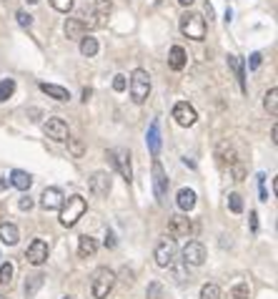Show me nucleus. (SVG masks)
Segmentation results:
<instances>
[{"label":"nucleus","mask_w":278,"mask_h":299,"mask_svg":"<svg viewBox=\"0 0 278 299\" xmlns=\"http://www.w3.org/2000/svg\"><path fill=\"white\" fill-rule=\"evenodd\" d=\"M88 211V201L83 196H70V199H63V206H60V224L63 226H76L78 219H83V214Z\"/></svg>","instance_id":"f257e3e1"},{"label":"nucleus","mask_w":278,"mask_h":299,"mask_svg":"<svg viewBox=\"0 0 278 299\" xmlns=\"http://www.w3.org/2000/svg\"><path fill=\"white\" fill-rule=\"evenodd\" d=\"M116 286V271L108 269V266H100L93 271V279H90V291L96 299H103L110 294V289Z\"/></svg>","instance_id":"f03ea898"},{"label":"nucleus","mask_w":278,"mask_h":299,"mask_svg":"<svg viewBox=\"0 0 278 299\" xmlns=\"http://www.w3.org/2000/svg\"><path fill=\"white\" fill-rule=\"evenodd\" d=\"M150 96V76L143 68H136L130 73V98L133 103H146V98Z\"/></svg>","instance_id":"7ed1b4c3"},{"label":"nucleus","mask_w":278,"mask_h":299,"mask_svg":"<svg viewBox=\"0 0 278 299\" xmlns=\"http://www.w3.org/2000/svg\"><path fill=\"white\" fill-rule=\"evenodd\" d=\"M180 33H183L186 38L203 41V38H206V21H203L198 13H183V16H180Z\"/></svg>","instance_id":"20e7f679"},{"label":"nucleus","mask_w":278,"mask_h":299,"mask_svg":"<svg viewBox=\"0 0 278 299\" xmlns=\"http://www.w3.org/2000/svg\"><path fill=\"white\" fill-rule=\"evenodd\" d=\"M176 251H178L176 239H163V241H158V246H156V251H153L156 264L163 266V269L173 266V261H176Z\"/></svg>","instance_id":"39448f33"},{"label":"nucleus","mask_w":278,"mask_h":299,"mask_svg":"<svg viewBox=\"0 0 278 299\" xmlns=\"http://www.w3.org/2000/svg\"><path fill=\"white\" fill-rule=\"evenodd\" d=\"M108 159H110V161H113V166L120 171V176L126 179V184H130V181H133L130 154H128V151H123V148H116V151H110V154H108Z\"/></svg>","instance_id":"423d86ee"},{"label":"nucleus","mask_w":278,"mask_h":299,"mask_svg":"<svg viewBox=\"0 0 278 299\" xmlns=\"http://www.w3.org/2000/svg\"><path fill=\"white\" fill-rule=\"evenodd\" d=\"M48 254H50L48 244H46L43 239H33L30 246H28V251H26V259H28L33 266H43V264L48 261Z\"/></svg>","instance_id":"0eeeda50"},{"label":"nucleus","mask_w":278,"mask_h":299,"mask_svg":"<svg viewBox=\"0 0 278 299\" xmlns=\"http://www.w3.org/2000/svg\"><path fill=\"white\" fill-rule=\"evenodd\" d=\"M153 191H156L158 204H163L166 196H168V176H166L160 161H153Z\"/></svg>","instance_id":"6e6552de"},{"label":"nucleus","mask_w":278,"mask_h":299,"mask_svg":"<svg viewBox=\"0 0 278 299\" xmlns=\"http://www.w3.org/2000/svg\"><path fill=\"white\" fill-rule=\"evenodd\" d=\"M183 261L190 266H200L206 261V246L200 241H188L183 246Z\"/></svg>","instance_id":"1a4fd4ad"},{"label":"nucleus","mask_w":278,"mask_h":299,"mask_svg":"<svg viewBox=\"0 0 278 299\" xmlns=\"http://www.w3.org/2000/svg\"><path fill=\"white\" fill-rule=\"evenodd\" d=\"M173 118L178 121V126H193L196 121H198V116H196V108L190 106V103H186V101H180V103H176L173 106Z\"/></svg>","instance_id":"9d476101"},{"label":"nucleus","mask_w":278,"mask_h":299,"mask_svg":"<svg viewBox=\"0 0 278 299\" xmlns=\"http://www.w3.org/2000/svg\"><path fill=\"white\" fill-rule=\"evenodd\" d=\"M43 131H46V136L53 138V141H68V123H66L63 118H48V121L43 123Z\"/></svg>","instance_id":"9b49d317"},{"label":"nucleus","mask_w":278,"mask_h":299,"mask_svg":"<svg viewBox=\"0 0 278 299\" xmlns=\"http://www.w3.org/2000/svg\"><path fill=\"white\" fill-rule=\"evenodd\" d=\"M190 231H193V224H190L188 216H170V221H168V234H170V239L190 236Z\"/></svg>","instance_id":"f8f14e48"},{"label":"nucleus","mask_w":278,"mask_h":299,"mask_svg":"<svg viewBox=\"0 0 278 299\" xmlns=\"http://www.w3.org/2000/svg\"><path fill=\"white\" fill-rule=\"evenodd\" d=\"M40 206H43L46 211H58V209L63 206V191H60L58 186H48V189L43 191V196H40Z\"/></svg>","instance_id":"ddd939ff"},{"label":"nucleus","mask_w":278,"mask_h":299,"mask_svg":"<svg viewBox=\"0 0 278 299\" xmlns=\"http://www.w3.org/2000/svg\"><path fill=\"white\" fill-rule=\"evenodd\" d=\"M90 191L96 196H108V191H110V176L106 171H96L90 176Z\"/></svg>","instance_id":"4468645a"},{"label":"nucleus","mask_w":278,"mask_h":299,"mask_svg":"<svg viewBox=\"0 0 278 299\" xmlns=\"http://www.w3.org/2000/svg\"><path fill=\"white\" fill-rule=\"evenodd\" d=\"M146 141H148V151H150V156H158V154H160V123H158V121L150 123Z\"/></svg>","instance_id":"2eb2a0df"},{"label":"nucleus","mask_w":278,"mask_h":299,"mask_svg":"<svg viewBox=\"0 0 278 299\" xmlns=\"http://www.w3.org/2000/svg\"><path fill=\"white\" fill-rule=\"evenodd\" d=\"M216 159H218L220 164H228V166L238 161V156H236V148H233L228 141H220V143H218V148H216Z\"/></svg>","instance_id":"dca6fc26"},{"label":"nucleus","mask_w":278,"mask_h":299,"mask_svg":"<svg viewBox=\"0 0 278 299\" xmlns=\"http://www.w3.org/2000/svg\"><path fill=\"white\" fill-rule=\"evenodd\" d=\"M110 11H113V0H96L93 3V13H96L93 26H103L106 18L110 16Z\"/></svg>","instance_id":"f3484780"},{"label":"nucleus","mask_w":278,"mask_h":299,"mask_svg":"<svg viewBox=\"0 0 278 299\" xmlns=\"http://www.w3.org/2000/svg\"><path fill=\"white\" fill-rule=\"evenodd\" d=\"M186 63H188L186 51H183L180 46H173V48H170V53H168V66H170L173 71H183V68H186Z\"/></svg>","instance_id":"a211bd4d"},{"label":"nucleus","mask_w":278,"mask_h":299,"mask_svg":"<svg viewBox=\"0 0 278 299\" xmlns=\"http://www.w3.org/2000/svg\"><path fill=\"white\" fill-rule=\"evenodd\" d=\"M10 184L16 189H20V191H28L33 186V176L28 171H23V169H16V171H10Z\"/></svg>","instance_id":"6ab92c4d"},{"label":"nucleus","mask_w":278,"mask_h":299,"mask_svg":"<svg viewBox=\"0 0 278 299\" xmlns=\"http://www.w3.org/2000/svg\"><path fill=\"white\" fill-rule=\"evenodd\" d=\"M20 239V231L16 224H0V241L8 244V246H16Z\"/></svg>","instance_id":"aec40b11"},{"label":"nucleus","mask_w":278,"mask_h":299,"mask_svg":"<svg viewBox=\"0 0 278 299\" xmlns=\"http://www.w3.org/2000/svg\"><path fill=\"white\" fill-rule=\"evenodd\" d=\"M66 36H68L70 41H80V38L86 36V23L78 21V18H68V21H66Z\"/></svg>","instance_id":"412c9836"},{"label":"nucleus","mask_w":278,"mask_h":299,"mask_svg":"<svg viewBox=\"0 0 278 299\" xmlns=\"http://www.w3.org/2000/svg\"><path fill=\"white\" fill-rule=\"evenodd\" d=\"M228 66L233 68V73H236V78H238V86H240V91L246 93L248 86H246V66H243V61H240L238 56H228Z\"/></svg>","instance_id":"4be33fe9"},{"label":"nucleus","mask_w":278,"mask_h":299,"mask_svg":"<svg viewBox=\"0 0 278 299\" xmlns=\"http://www.w3.org/2000/svg\"><path fill=\"white\" fill-rule=\"evenodd\" d=\"M96 251H98V241H96L93 236H80V244H78V256H80V259H90Z\"/></svg>","instance_id":"5701e85b"},{"label":"nucleus","mask_w":278,"mask_h":299,"mask_svg":"<svg viewBox=\"0 0 278 299\" xmlns=\"http://www.w3.org/2000/svg\"><path fill=\"white\" fill-rule=\"evenodd\" d=\"M40 91H43V93H48V96H50V98H56V101H68V98H70L68 88L56 86V83H40Z\"/></svg>","instance_id":"b1692460"},{"label":"nucleus","mask_w":278,"mask_h":299,"mask_svg":"<svg viewBox=\"0 0 278 299\" xmlns=\"http://www.w3.org/2000/svg\"><path fill=\"white\" fill-rule=\"evenodd\" d=\"M176 201H178V209H183V211H190V209L196 206V191H193V189H180Z\"/></svg>","instance_id":"393cba45"},{"label":"nucleus","mask_w":278,"mask_h":299,"mask_svg":"<svg viewBox=\"0 0 278 299\" xmlns=\"http://www.w3.org/2000/svg\"><path fill=\"white\" fill-rule=\"evenodd\" d=\"M80 53H83L86 58H93V56L98 53V41L90 38V36H83V38H80Z\"/></svg>","instance_id":"a878e982"},{"label":"nucleus","mask_w":278,"mask_h":299,"mask_svg":"<svg viewBox=\"0 0 278 299\" xmlns=\"http://www.w3.org/2000/svg\"><path fill=\"white\" fill-rule=\"evenodd\" d=\"M263 106H266V111H268L270 116H278V88H270V91L266 93Z\"/></svg>","instance_id":"bb28decb"},{"label":"nucleus","mask_w":278,"mask_h":299,"mask_svg":"<svg viewBox=\"0 0 278 299\" xmlns=\"http://www.w3.org/2000/svg\"><path fill=\"white\" fill-rule=\"evenodd\" d=\"M43 274H33V276H28V281H26V296H33L40 286H43Z\"/></svg>","instance_id":"cd10ccee"},{"label":"nucleus","mask_w":278,"mask_h":299,"mask_svg":"<svg viewBox=\"0 0 278 299\" xmlns=\"http://www.w3.org/2000/svg\"><path fill=\"white\" fill-rule=\"evenodd\" d=\"M13 93H16V81H13V78L0 81V103H3V101H8Z\"/></svg>","instance_id":"c85d7f7f"},{"label":"nucleus","mask_w":278,"mask_h":299,"mask_svg":"<svg viewBox=\"0 0 278 299\" xmlns=\"http://www.w3.org/2000/svg\"><path fill=\"white\" fill-rule=\"evenodd\" d=\"M230 296H233V299H248V296H250V286H248V281H238V284H233Z\"/></svg>","instance_id":"c756f323"},{"label":"nucleus","mask_w":278,"mask_h":299,"mask_svg":"<svg viewBox=\"0 0 278 299\" xmlns=\"http://www.w3.org/2000/svg\"><path fill=\"white\" fill-rule=\"evenodd\" d=\"M200 299H220V286L218 284H203L200 286Z\"/></svg>","instance_id":"7c9ffc66"},{"label":"nucleus","mask_w":278,"mask_h":299,"mask_svg":"<svg viewBox=\"0 0 278 299\" xmlns=\"http://www.w3.org/2000/svg\"><path fill=\"white\" fill-rule=\"evenodd\" d=\"M68 151H70L76 159H80V156L86 154V146H83L80 138H70V136H68Z\"/></svg>","instance_id":"2f4dec72"},{"label":"nucleus","mask_w":278,"mask_h":299,"mask_svg":"<svg viewBox=\"0 0 278 299\" xmlns=\"http://www.w3.org/2000/svg\"><path fill=\"white\" fill-rule=\"evenodd\" d=\"M13 264L10 261H6V264H0V284H10L13 281Z\"/></svg>","instance_id":"473e14b6"},{"label":"nucleus","mask_w":278,"mask_h":299,"mask_svg":"<svg viewBox=\"0 0 278 299\" xmlns=\"http://www.w3.org/2000/svg\"><path fill=\"white\" fill-rule=\"evenodd\" d=\"M228 209H230L233 214H240V211H243V196H240V194H230V196H228Z\"/></svg>","instance_id":"72a5a7b5"},{"label":"nucleus","mask_w":278,"mask_h":299,"mask_svg":"<svg viewBox=\"0 0 278 299\" xmlns=\"http://www.w3.org/2000/svg\"><path fill=\"white\" fill-rule=\"evenodd\" d=\"M146 294H148V299H163V284L160 281H150Z\"/></svg>","instance_id":"f704fd0d"},{"label":"nucleus","mask_w":278,"mask_h":299,"mask_svg":"<svg viewBox=\"0 0 278 299\" xmlns=\"http://www.w3.org/2000/svg\"><path fill=\"white\" fill-rule=\"evenodd\" d=\"M50 6L58 11V13H68L73 8V0H50Z\"/></svg>","instance_id":"c9c22d12"},{"label":"nucleus","mask_w":278,"mask_h":299,"mask_svg":"<svg viewBox=\"0 0 278 299\" xmlns=\"http://www.w3.org/2000/svg\"><path fill=\"white\" fill-rule=\"evenodd\" d=\"M16 18H18V23H20L23 28H30V26H33V16H30V13H26V11H18V13H16Z\"/></svg>","instance_id":"e433bc0d"},{"label":"nucleus","mask_w":278,"mask_h":299,"mask_svg":"<svg viewBox=\"0 0 278 299\" xmlns=\"http://www.w3.org/2000/svg\"><path fill=\"white\" fill-rule=\"evenodd\" d=\"M113 88H116L118 93H120V91H126V88H128V78H126L123 73H118V76L113 78Z\"/></svg>","instance_id":"4c0bfd02"},{"label":"nucleus","mask_w":278,"mask_h":299,"mask_svg":"<svg viewBox=\"0 0 278 299\" xmlns=\"http://www.w3.org/2000/svg\"><path fill=\"white\" fill-rule=\"evenodd\" d=\"M230 169H233V179H236V181H243V179H246V169H243V164H240V161L230 164Z\"/></svg>","instance_id":"58836bf2"},{"label":"nucleus","mask_w":278,"mask_h":299,"mask_svg":"<svg viewBox=\"0 0 278 299\" xmlns=\"http://www.w3.org/2000/svg\"><path fill=\"white\" fill-rule=\"evenodd\" d=\"M258 189H260V201H268V191H266V174H258Z\"/></svg>","instance_id":"ea45409f"},{"label":"nucleus","mask_w":278,"mask_h":299,"mask_svg":"<svg viewBox=\"0 0 278 299\" xmlns=\"http://www.w3.org/2000/svg\"><path fill=\"white\" fill-rule=\"evenodd\" d=\"M260 61H263V56H260V53H253V56L248 58V68H250V71H256V68L260 66Z\"/></svg>","instance_id":"a19ab883"},{"label":"nucleus","mask_w":278,"mask_h":299,"mask_svg":"<svg viewBox=\"0 0 278 299\" xmlns=\"http://www.w3.org/2000/svg\"><path fill=\"white\" fill-rule=\"evenodd\" d=\"M20 209H23V211H30V209H33V199H30V196H23V199H20Z\"/></svg>","instance_id":"79ce46f5"},{"label":"nucleus","mask_w":278,"mask_h":299,"mask_svg":"<svg viewBox=\"0 0 278 299\" xmlns=\"http://www.w3.org/2000/svg\"><path fill=\"white\" fill-rule=\"evenodd\" d=\"M106 246H108V249H116V234H113V231L106 234Z\"/></svg>","instance_id":"37998d69"},{"label":"nucleus","mask_w":278,"mask_h":299,"mask_svg":"<svg viewBox=\"0 0 278 299\" xmlns=\"http://www.w3.org/2000/svg\"><path fill=\"white\" fill-rule=\"evenodd\" d=\"M256 229H258V214L250 211V231H256Z\"/></svg>","instance_id":"c03bdc74"},{"label":"nucleus","mask_w":278,"mask_h":299,"mask_svg":"<svg viewBox=\"0 0 278 299\" xmlns=\"http://www.w3.org/2000/svg\"><path fill=\"white\" fill-rule=\"evenodd\" d=\"M270 141H273V143H278V128H276V126L270 128Z\"/></svg>","instance_id":"a18cd8bd"},{"label":"nucleus","mask_w":278,"mask_h":299,"mask_svg":"<svg viewBox=\"0 0 278 299\" xmlns=\"http://www.w3.org/2000/svg\"><path fill=\"white\" fill-rule=\"evenodd\" d=\"M90 96H93V91H90V88H86V91H83V101L88 103V98H90Z\"/></svg>","instance_id":"49530a36"},{"label":"nucleus","mask_w":278,"mask_h":299,"mask_svg":"<svg viewBox=\"0 0 278 299\" xmlns=\"http://www.w3.org/2000/svg\"><path fill=\"white\" fill-rule=\"evenodd\" d=\"M178 3H180V6H193L196 0H178Z\"/></svg>","instance_id":"de8ad7c7"},{"label":"nucleus","mask_w":278,"mask_h":299,"mask_svg":"<svg viewBox=\"0 0 278 299\" xmlns=\"http://www.w3.org/2000/svg\"><path fill=\"white\" fill-rule=\"evenodd\" d=\"M63 299H76V296H63Z\"/></svg>","instance_id":"09e8293b"},{"label":"nucleus","mask_w":278,"mask_h":299,"mask_svg":"<svg viewBox=\"0 0 278 299\" xmlns=\"http://www.w3.org/2000/svg\"><path fill=\"white\" fill-rule=\"evenodd\" d=\"M28 3H38V0H28Z\"/></svg>","instance_id":"8fccbe9b"},{"label":"nucleus","mask_w":278,"mask_h":299,"mask_svg":"<svg viewBox=\"0 0 278 299\" xmlns=\"http://www.w3.org/2000/svg\"><path fill=\"white\" fill-rule=\"evenodd\" d=\"M0 299H6V296H3V294H0Z\"/></svg>","instance_id":"3c124183"}]
</instances>
